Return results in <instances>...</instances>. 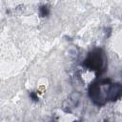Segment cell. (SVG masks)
I'll list each match as a JSON object with an SVG mask.
<instances>
[{
	"label": "cell",
	"mask_w": 122,
	"mask_h": 122,
	"mask_svg": "<svg viewBox=\"0 0 122 122\" xmlns=\"http://www.w3.org/2000/svg\"><path fill=\"white\" fill-rule=\"evenodd\" d=\"M83 65L86 68L96 71V75L101 74L105 71V58L102 50L97 49L90 52L85 59Z\"/></svg>",
	"instance_id": "cell-1"
},
{
	"label": "cell",
	"mask_w": 122,
	"mask_h": 122,
	"mask_svg": "<svg viewBox=\"0 0 122 122\" xmlns=\"http://www.w3.org/2000/svg\"><path fill=\"white\" fill-rule=\"evenodd\" d=\"M89 96H90L91 100L98 106H102V105L105 104L106 97L103 95V93L101 92V85H100L99 81L93 82L90 86V88H89Z\"/></svg>",
	"instance_id": "cell-2"
},
{
	"label": "cell",
	"mask_w": 122,
	"mask_h": 122,
	"mask_svg": "<svg viewBox=\"0 0 122 122\" xmlns=\"http://www.w3.org/2000/svg\"><path fill=\"white\" fill-rule=\"evenodd\" d=\"M122 95V86L119 83L111 84L109 87V90L107 92L106 100L110 101H115Z\"/></svg>",
	"instance_id": "cell-3"
},
{
	"label": "cell",
	"mask_w": 122,
	"mask_h": 122,
	"mask_svg": "<svg viewBox=\"0 0 122 122\" xmlns=\"http://www.w3.org/2000/svg\"><path fill=\"white\" fill-rule=\"evenodd\" d=\"M39 10H40V15H41V16H47V15L49 14V8H48L47 6H42V7H40Z\"/></svg>",
	"instance_id": "cell-4"
},
{
	"label": "cell",
	"mask_w": 122,
	"mask_h": 122,
	"mask_svg": "<svg viewBox=\"0 0 122 122\" xmlns=\"http://www.w3.org/2000/svg\"><path fill=\"white\" fill-rule=\"evenodd\" d=\"M30 96L32 98V100H34V101H37L38 100V97L36 96V94L34 93V92H31L30 94Z\"/></svg>",
	"instance_id": "cell-5"
}]
</instances>
